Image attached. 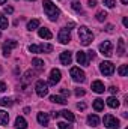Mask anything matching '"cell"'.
<instances>
[{"label": "cell", "mask_w": 128, "mask_h": 129, "mask_svg": "<svg viewBox=\"0 0 128 129\" xmlns=\"http://www.w3.org/2000/svg\"><path fill=\"white\" fill-rule=\"evenodd\" d=\"M42 5H44V12H45V15H47L51 21H57V18L60 17L59 8H57L51 0H44Z\"/></svg>", "instance_id": "cell-1"}, {"label": "cell", "mask_w": 128, "mask_h": 129, "mask_svg": "<svg viewBox=\"0 0 128 129\" xmlns=\"http://www.w3.org/2000/svg\"><path fill=\"white\" fill-rule=\"evenodd\" d=\"M78 39H80V44L88 47L91 45V42L94 41V33L91 32L86 26H80L78 27Z\"/></svg>", "instance_id": "cell-2"}, {"label": "cell", "mask_w": 128, "mask_h": 129, "mask_svg": "<svg viewBox=\"0 0 128 129\" xmlns=\"http://www.w3.org/2000/svg\"><path fill=\"white\" fill-rule=\"evenodd\" d=\"M102 122H104V126L109 129H119V120L115 117V116H112V114H105L104 116V119H102Z\"/></svg>", "instance_id": "cell-3"}, {"label": "cell", "mask_w": 128, "mask_h": 129, "mask_svg": "<svg viewBox=\"0 0 128 129\" xmlns=\"http://www.w3.org/2000/svg\"><path fill=\"white\" fill-rule=\"evenodd\" d=\"M35 90H36V95L41 98L47 96L48 95V84L44 81V80H38L36 84H35Z\"/></svg>", "instance_id": "cell-4"}, {"label": "cell", "mask_w": 128, "mask_h": 129, "mask_svg": "<svg viewBox=\"0 0 128 129\" xmlns=\"http://www.w3.org/2000/svg\"><path fill=\"white\" fill-rule=\"evenodd\" d=\"M69 74H71V77H72V80H74L75 83H83V81L86 80V74H84L80 68H71Z\"/></svg>", "instance_id": "cell-5"}, {"label": "cell", "mask_w": 128, "mask_h": 129, "mask_svg": "<svg viewBox=\"0 0 128 129\" xmlns=\"http://www.w3.org/2000/svg\"><path fill=\"white\" fill-rule=\"evenodd\" d=\"M99 51H101L102 56L110 57V56L113 54V45H112V42H110V41H104V42L99 45Z\"/></svg>", "instance_id": "cell-6"}, {"label": "cell", "mask_w": 128, "mask_h": 129, "mask_svg": "<svg viewBox=\"0 0 128 129\" xmlns=\"http://www.w3.org/2000/svg\"><path fill=\"white\" fill-rule=\"evenodd\" d=\"M99 71H101L102 75L109 77V75H112L115 72V64L112 63V62H102V63L99 64Z\"/></svg>", "instance_id": "cell-7"}, {"label": "cell", "mask_w": 128, "mask_h": 129, "mask_svg": "<svg viewBox=\"0 0 128 129\" xmlns=\"http://www.w3.org/2000/svg\"><path fill=\"white\" fill-rule=\"evenodd\" d=\"M57 39H59L60 44H68V42L71 41V32H69V29H68V27L60 29V32L57 35Z\"/></svg>", "instance_id": "cell-8"}, {"label": "cell", "mask_w": 128, "mask_h": 129, "mask_svg": "<svg viewBox=\"0 0 128 129\" xmlns=\"http://www.w3.org/2000/svg\"><path fill=\"white\" fill-rule=\"evenodd\" d=\"M17 45H18L17 41H8V42H5L3 47H2V50H3V56L8 57V56L11 54V51H12L14 48H17Z\"/></svg>", "instance_id": "cell-9"}, {"label": "cell", "mask_w": 128, "mask_h": 129, "mask_svg": "<svg viewBox=\"0 0 128 129\" xmlns=\"http://www.w3.org/2000/svg\"><path fill=\"white\" fill-rule=\"evenodd\" d=\"M60 77H62L60 71L54 68V69H51V72H50V81H48V83H50L51 86H56V84L60 81Z\"/></svg>", "instance_id": "cell-10"}, {"label": "cell", "mask_w": 128, "mask_h": 129, "mask_svg": "<svg viewBox=\"0 0 128 129\" xmlns=\"http://www.w3.org/2000/svg\"><path fill=\"white\" fill-rule=\"evenodd\" d=\"M71 62H72V54L69 51L60 53V63L65 64V66H68V64H71Z\"/></svg>", "instance_id": "cell-11"}, {"label": "cell", "mask_w": 128, "mask_h": 129, "mask_svg": "<svg viewBox=\"0 0 128 129\" xmlns=\"http://www.w3.org/2000/svg\"><path fill=\"white\" fill-rule=\"evenodd\" d=\"M77 62H78V64H83V66L89 64V59L86 56V51H78L77 53Z\"/></svg>", "instance_id": "cell-12"}, {"label": "cell", "mask_w": 128, "mask_h": 129, "mask_svg": "<svg viewBox=\"0 0 128 129\" xmlns=\"http://www.w3.org/2000/svg\"><path fill=\"white\" fill-rule=\"evenodd\" d=\"M36 120L39 122V125H42V126H47V125H48V120H50V117H48V114H47V113H38V116H36Z\"/></svg>", "instance_id": "cell-13"}, {"label": "cell", "mask_w": 128, "mask_h": 129, "mask_svg": "<svg viewBox=\"0 0 128 129\" xmlns=\"http://www.w3.org/2000/svg\"><path fill=\"white\" fill-rule=\"evenodd\" d=\"M15 129H27V122H26L24 117L18 116L15 119Z\"/></svg>", "instance_id": "cell-14"}, {"label": "cell", "mask_w": 128, "mask_h": 129, "mask_svg": "<svg viewBox=\"0 0 128 129\" xmlns=\"http://www.w3.org/2000/svg\"><path fill=\"white\" fill-rule=\"evenodd\" d=\"M38 35H39V38H42V39H51V38H53V33L50 32L47 27H41V29L38 30Z\"/></svg>", "instance_id": "cell-15"}, {"label": "cell", "mask_w": 128, "mask_h": 129, "mask_svg": "<svg viewBox=\"0 0 128 129\" xmlns=\"http://www.w3.org/2000/svg\"><path fill=\"white\" fill-rule=\"evenodd\" d=\"M92 90H94L95 93H104L105 87H104V84H102L101 81H94V83H92Z\"/></svg>", "instance_id": "cell-16"}, {"label": "cell", "mask_w": 128, "mask_h": 129, "mask_svg": "<svg viewBox=\"0 0 128 129\" xmlns=\"http://www.w3.org/2000/svg\"><path fill=\"white\" fill-rule=\"evenodd\" d=\"M88 123H89V126H98L99 125V117L96 116V114H91V116H88Z\"/></svg>", "instance_id": "cell-17"}, {"label": "cell", "mask_w": 128, "mask_h": 129, "mask_svg": "<svg viewBox=\"0 0 128 129\" xmlns=\"http://www.w3.org/2000/svg\"><path fill=\"white\" fill-rule=\"evenodd\" d=\"M59 116H62V117H65L68 122H74L75 120V117H74V114L69 111V110H63V111H59Z\"/></svg>", "instance_id": "cell-18"}, {"label": "cell", "mask_w": 128, "mask_h": 129, "mask_svg": "<svg viewBox=\"0 0 128 129\" xmlns=\"http://www.w3.org/2000/svg\"><path fill=\"white\" fill-rule=\"evenodd\" d=\"M38 51L39 53H51L53 45L51 44H41V45H38Z\"/></svg>", "instance_id": "cell-19"}, {"label": "cell", "mask_w": 128, "mask_h": 129, "mask_svg": "<svg viewBox=\"0 0 128 129\" xmlns=\"http://www.w3.org/2000/svg\"><path fill=\"white\" fill-rule=\"evenodd\" d=\"M50 101L54 102V104H60V105H65V104L68 102L66 98H62V96H59V95H51V96H50Z\"/></svg>", "instance_id": "cell-20"}, {"label": "cell", "mask_w": 128, "mask_h": 129, "mask_svg": "<svg viewBox=\"0 0 128 129\" xmlns=\"http://www.w3.org/2000/svg\"><path fill=\"white\" fill-rule=\"evenodd\" d=\"M8 122H9V114L6 111L0 110V125L5 126V125H8Z\"/></svg>", "instance_id": "cell-21"}, {"label": "cell", "mask_w": 128, "mask_h": 129, "mask_svg": "<svg viewBox=\"0 0 128 129\" xmlns=\"http://www.w3.org/2000/svg\"><path fill=\"white\" fill-rule=\"evenodd\" d=\"M39 24H41L39 20H36V18H35V20H30V21L27 23V30H30V32H32V30H36V29L39 27Z\"/></svg>", "instance_id": "cell-22"}, {"label": "cell", "mask_w": 128, "mask_h": 129, "mask_svg": "<svg viewBox=\"0 0 128 129\" xmlns=\"http://www.w3.org/2000/svg\"><path fill=\"white\" fill-rule=\"evenodd\" d=\"M32 64L35 66V68H36V69H39V71H42V69L45 68V63H44V60H41V59H38V57L32 60Z\"/></svg>", "instance_id": "cell-23"}, {"label": "cell", "mask_w": 128, "mask_h": 129, "mask_svg": "<svg viewBox=\"0 0 128 129\" xmlns=\"http://www.w3.org/2000/svg\"><path fill=\"white\" fill-rule=\"evenodd\" d=\"M94 110L95 111H102L104 110V101L102 99H95L94 101Z\"/></svg>", "instance_id": "cell-24"}, {"label": "cell", "mask_w": 128, "mask_h": 129, "mask_svg": "<svg viewBox=\"0 0 128 129\" xmlns=\"http://www.w3.org/2000/svg\"><path fill=\"white\" fill-rule=\"evenodd\" d=\"M107 105H109L110 108H118V107H119V101L115 96H110L107 99Z\"/></svg>", "instance_id": "cell-25"}, {"label": "cell", "mask_w": 128, "mask_h": 129, "mask_svg": "<svg viewBox=\"0 0 128 129\" xmlns=\"http://www.w3.org/2000/svg\"><path fill=\"white\" fill-rule=\"evenodd\" d=\"M118 54L119 56L125 54V41L124 39H119V42H118Z\"/></svg>", "instance_id": "cell-26"}, {"label": "cell", "mask_w": 128, "mask_h": 129, "mask_svg": "<svg viewBox=\"0 0 128 129\" xmlns=\"http://www.w3.org/2000/svg\"><path fill=\"white\" fill-rule=\"evenodd\" d=\"M8 26H9L8 18H6L3 14H0V29H8Z\"/></svg>", "instance_id": "cell-27"}, {"label": "cell", "mask_w": 128, "mask_h": 129, "mask_svg": "<svg viewBox=\"0 0 128 129\" xmlns=\"http://www.w3.org/2000/svg\"><path fill=\"white\" fill-rule=\"evenodd\" d=\"M96 21H99V23H102V21H105V18H107V12L105 11H99V12H96Z\"/></svg>", "instance_id": "cell-28"}, {"label": "cell", "mask_w": 128, "mask_h": 129, "mask_svg": "<svg viewBox=\"0 0 128 129\" xmlns=\"http://www.w3.org/2000/svg\"><path fill=\"white\" fill-rule=\"evenodd\" d=\"M12 104H14V101H12L11 98H2V99H0V105H2V107H11Z\"/></svg>", "instance_id": "cell-29"}, {"label": "cell", "mask_w": 128, "mask_h": 129, "mask_svg": "<svg viewBox=\"0 0 128 129\" xmlns=\"http://www.w3.org/2000/svg\"><path fill=\"white\" fill-rule=\"evenodd\" d=\"M118 74H119L121 77H127V74H128V64H122V66L118 69Z\"/></svg>", "instance_id": "cell-30"}, {"label": "cell", "mask_w": 128, "mask_h": 129, "mask_svg": "<svg viewBox=\"0 0 128 129\" xmlns=\"http://www.w3.org/2000/svg\"><path fill=\"white\" fill-rule=\"evenodd\" d=\"M33 78V72H30V71H27L26 74H24V78H23V83H27V81H30Z\"/></svg>", "instance_id": "cell-31"}, {"label": "cell", "mask_w": 128, "mask_h": 129, "mask_svg": "<svg viewBox=\"0 0 128 129\" xmlns=\"http://www.w3.org/2000/svg\"><path fill=\"white\" fill-rule=\"evenodd\" d=\"M102 3H104L107 8H115V5H116L115 0H102Z\"/></svg>", "instance_id": "cell-32"}, {"label": "cell", "mask_w": 128, "mask_h": 129, "mask_svg": "<svg viewBox=\"0 0 128 129\" xmlns=\"http://www.w3.org/2000/svg\"><path fill=\"white\" fill-rule=\"evenodd\" d=\"M57 126H59V129H71V125H68V123H65V122L57 123Z\"/></svg>", "instance_id": "cell-33"}, {"label": "cell", "mask_w": 128, "mask_h": 129, "mask_svg": "<svg viewBox=\"0 0 128 129\" xmlns=\"http://www.w3.org/2000/svg\"><path fill=\"white\" fill-rule=\"evenodd\" d=\"M86 56H88V59H95V56H96V53L94 51V50H91V51H86Z\"/></svg>", "instance_id": "cell-34"}, {"label": "cell", "mask_w": 128, "mask_h": 129, "mask_svg": "<svg viewBox=\"0 0 128 129\" xmlns=\"http://www.w3.org/2000/svg\"><path fill=\"white\" fill-rule=\"evenodd\" d=\"M72 9L78 12V11H81V5H80L78 2H74V3H72Z\"/></svg>", "instance_id": "cell-35"}, {"label": "cell", "mask_w": 128, "mask_h": 129, "mask_svg": "<svg viewBox=\"0 0 128 129\" xmlns=\"http://www.w3.org/2000/svg\"><path fill=\"white\" fill-rule=\"evenodd\" d=\"M84 93H86V92H84V90H83V89H75V96H83V95H84Z\"/></svg>", "instance_id": "cell-36"}, {"label": "cell", "mask_w": 128, "mask_h": 129, "mask_svg": "<svg viewBox=\"0 0 128 129\" xmlns=\"http://www.w3.org/2000/svg\"><path fill=\"white\" fill-rule=\"evenodd\" d=\"M29 51H30V53H39V51H38V45H30V47H29Z\"/></svg>", "instance_id": "cell-37"}, {"label": "cell", "mask_w": 128, "mask_h": 129, "mask_svg": "<svg viewBox=\"0 0 128 129\" xmlns=\"http://www.w3.org/2000/svg\"><path fill=\"white\" fill-rule=\"evenodd\" d=\"M109 92H110L112 95H116V93H118V87H115V86H112V87H109Z\"/></svg>", "instance_id": "cell-38"}, {"label": "cell", "mask_w": 128, "mask_h": 129, "mask_svg": "<svg viewBox=\"0 0 128 129\" xmlns=\"http://www.w3.org/2000/svg\"><path fill=\"white\" fill-rule=\"evenodd\" d=\"M5 12L6 14H12L14 12V8L12 6H5Z\"/></svg>", "instance_id": "cell-39"}, {"label": "cell", "mask_w": 128, "mask_h": 129, "mask_svg": "<svg viewBox=\"0 0 128 129\" xmlns=\"http://www.w3.org/2000/svg\"><path fill=\"white\" fill-rule=\"evenodd\" d=\"M88 6H89V8H95L96 6V0H89V2H88Z\"/></svg>", "instance_id": "cell-40"}, {"label": "cell", "mask_w": 128, "mask_h": 129, "mask_svg": "<svg viewBox=\"0 0 128 129\" xmlns=\"http://www.w3.org/2000/svg\"><path fill=\"white\" fill-rule=\"evenodd\" d=\"M77 108H78V110H84V108H86V104H83V102L80 104V102H78V104H77Z\"/></svg>", "instance_id": "cell-41"}, {"label": "cell", "mask_w": 128, "mask_h": 129, "mask_svg": "<svg viewBox=\"0 0 128 129\" xmlns=\"http://www.w3.org/2000/svg\"><path fill=\"white\" fill-rule=\"evenodd\" d=\"M6 90V84L3 81H0V92H5Z\"/></svg>", "instance_id": "cell-42"}, {"label": "cell", "mask_w": 128, "mask_h": 129, "mask_svg": "<svg viewBox=\"0 0 128 129\" xmlns=\"http://www.w3.org/2000/svg\"><path fill=\"white\" fill-rule=\"evenodd\" d=\"M60 93H62L63 96H69V90H66V89H62V90H60Z\"/></svg>", "instance_id": "cell-43"}, {"label": "cell", "mask_w": 128, "mask_h": 129, "mask_svg": "<svg viewBox=\"0 0 128 129\" xmlns=\"http://www.w3.org/2000/svg\"><path fill=\"white\" fill-rule=\"evenodd\" d=\"M51 117L57 119V117H59V111H53V113H51Z\"/></svg>", "instance_id": "cell-44"}, {"label": "cell", "mask_w": 128, "mask_h": 129, "mask_svg": "<svg viewBox=\"0 0 128 129\" xmlns=\"http://www.w3.org/2000/svg\"><path fill=\"white\" fill-rule=\"evenodd\" d=\"M122 23H124V26H125V27H128V18H127V17H124Z\"/></svg>", "instance_id": "cell-45"}, {"label": "cell", "mask_w": 128, "mask_h": 129, "mask_svg": "<svg viewBox=\"0 0 128 129\" xmlns=\"http://www.w3.org/2000/svg\"><path fill=\"white\" fill-rule=\"evenodd\" d=\"M113 30V26H107V32H112Z\"/></svg>", "instance_id": "cell-46"}, {"label": "cell", "mask_w": 128, "mask_h": 129, "mask_svg": "<svg viewBox=\"0 0 128 129\" xmlns=\"http://www.w3.org/2000/svg\"><path fill=\"white\" fill-rule=\"evenodd\" d=\"M6 3V0H0V5H5Z\"/></svg>", "instance_id": "cell-47"}, {"label": "cell", "mask_w": 128, "mask_h": 129, "mask_svg": "<svg viewBox=\"0 0 128 129\" xmlns=\"http://www.w3.org/2000/svg\"><path fill=\"white\" fill-rule=\"evenodd\" d=\"M122 3H124V5H127V3H128V0H122Z\"/></svg>", "instance_id": "cell-48"}, {"label": "cell", "mask_w": 128, "mask_h": 129, "mask_svg": "<svg viewBox=\"0 0 128 129\" xmlns=\"http://www.w3.org/2000/svg\"><path fill=\"white\" fill-rule=\"evenodd\" d=\"M0 38H2V32H0Z\"/></svg>", "instance_id": "cell-49"}, {"label": "cell", "mask_w": 128, "mask_h": 129, "mask_svg": "<svg viewBox=\"0 0 128 129\" xmlns=\"http://www.w3.org/2000/svg\"><path fill=\"white\" fill-rule=\"evenodd\" d=\"M29 2H35V0H29Z\"/></svg>", "instance_id": "cell-50"}]
</instances>
